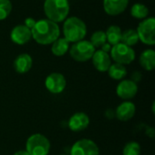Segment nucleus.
<instances>
[{
    "label": "nucleus",
    "instance_id": "4be33fe9",
    "mask_svg": "<svg viewBox=\"0 0 155 155\" xmlns=\"http://www.w3.org/2000/svg\"><path fill=\"white\" fill-rule=\"evenodd\" d=\"M130 13L133 17L139 19V20H143L146 17H148L149 9L145 5L142 3H135L134 5H132Z\"/></svg>",
    "mask_w": 155,
    "mask_h": 155
},
{
    "label": "nucleus",
    "instance_id": "a878e982",
    "mask_svg": "<svg viewBox=\"0 0 155 155\" xmlns=\"http://www.w3.org/2000/svg\"><path fill=\"white\" fill-rule=\"evenodd\" d=\"M35 23H36V20L35 19H34L33 17H27L24 21V25H25L27 28H29V29L32 30L34 28V26L35 25Z\"/></svg>",
    "mask_w": 155,
    "mask_h": 155
},
{
    "label": "nucleus",
    "instance_id": "f3484780",
    "mask_svg": "<svg viewBox=\"0 0 155 155\" xmlns=\"http://www.w3.org/2000/svg\"><path fill=\"white\" fill-rule=\"evenodd\" d=\"M141 66L146 71H153L155 68V51L152 48L145 49L139 57Z\"/></svg>",
    "mask_w": 155,
    "mask_h": 155
},
{
    "label": "nucleus",
    "instance_id": "f03ea898",
    "mask_svg": "<svg viewBox=\"0 0 155 155\" xmlns=\"http://www.w3.org/2000/svg\"><path fill=\"white\" fill-rule=\"evenodd\" d=\"M63 25L64 37L69 43H76L84 40L87 35V26L85 23L79 17H67Z\"/></svg>",
    "mask_w": 155,
    "mask_h": 155
},
{
    "label": "nucleus",
    "instance_id": "4468645a",
    "mask_svg": "<svg viewBox=\"0 0 155 155\" xmlns=\"http://www.w3.org/2000/svg\"><path fill=\"white\" fill-rule=\"evenodd\" d=\"M91 60L93 62L94 68L101 73L107 72L110 65L112 64V59L110 54L108 53L102 51L101 49L95 50Z\"/></svg>",
    "mask_w": 155,
    "mask_h": 155
},
{
    "label": "nucleus",
    "instance_id": "0eeeda50",
    "mask_svg": "<svg viewBox=\"0 0 155 155\" xmlns=\"http://www.w3.org/2000/svg\"><path fill=\"white\" fill-rule=\"evenodd\" d=\"M109 54L111 56V59L114 61V63L121 64L124 65L132 64L136 56L134 48L123 43H119L115 45H113Z\"/></svg>",
    "mask_w": 155,
    "mask_h": 155
},
{
    "label": "nucleus",
    "instance_id": "dca6fc26",
    "mask_svg": "<svg viewBox=\"0 0 155 155\" xmlns=\"http://www.w3.org/2000/svg\"><path fill=\"white\" fill-rule=\"evenodd\" d=\"M33 66V59L29 54L24 53L17 55L14 61V69L18 74H26Z\"/></svg>",
    "mask_w": 155,
    "mask_h": 155
},
{
    "label": "nucleus",
    "instance_id": "aec40b11",
    "mask_svg": "<svg viewBox=\"0 0 155 155\" xmlns=\"http://www.w3.org/2000/svg\"><path fill=\"white\" fill-rule=\"evenodd\" d=\"M107 73H108L109 77H111L112 79L121 81L126 76L127 69H126L125 65H124V64L114 63L110 65L109 69L107 70Z\"/></svg>",
    "mask_w": 155,
    "mask_h": 155
},
{
    "label": "nucleus",
    "instance_id": "20e7f679",
    "mask_svg": "<svg viewBox=\"0 0 155 155\" xmlns=\"http://www.w3.org/2000/svg\"><path fill=\"white\" fill-rule=\"evenodd\" d=\"M51 144L49 140L42 134H34L25 143V151L30 155H48Z\"/></svg>",
    "mask_w": 155,
    "mask_h": 155
},
{
    "label": "nucleus",
    "instance_id": "39448f33",
    "mask_svg": "<svg viewBox=\"0 0 155 155\" xmlns=\"http://www.w3.org/2000/svg\"><path fill=\"white\" fill-rule=\"evenodd\" d=\"M94 46L88 40H81L74 43L69 48L70 56L76 62H87L91 60L95 52Z\"/></svg>",
    "mask_w": 155,
    "mask_h": 155
},
{
    "label": "nucleus",
    "instance_id": "cd10ccee",
    "mask_svg": "<svg viewBox=\"0 0 155 155\" xmlns=\"http://www.w3.org/2000/svg\"><path fill=\"white\" fill-rule=\"evenodd\" d=\"M111 48H112V45L109 44V43H105V44H104L101 47H100V49L102 50V51H104V52H105V53H110V51H111Z\"/></svg>",
    "mask_w": 155,
    "mask_h": 155
},
{
    "label": "nucleus",
    "instance_id": "7ed1b4c3",
    "mask_svg": "<svg viewBox=\"0 0 155 155\" xmlns=\"http://www.w3.org/2000/svg\"><path fill=\"white\" fill-rule=\"evenodd\" d=\"M44 12L47 19L59 24L64 22L69 15L70 4L68 0H45Z\"/></svg>",
    "mask_w": 155,
    "mask_h": 155
},
{
    "label": "nucleus",
    "instance_id": "bb28decb",
    "mask_svg": "<svg viewBox=\"0 0 155 155\" xmlns=\"http://www.w3.org/2000/svg\"><path fill=\"white\" fill-rule=\"evenodd\" d=\"M141 78H142V74L140 72H138V71H135L134 73H133L131 80H133L134 82L137 83V81H140Z\"/></svg>",
    "mask_w": 155,
    "mask_h": 155
},
{
    "label": "nucleus",
    "instance_id": "c85d7f7f",
    "mask_svg": "<svg viewBox=\"0 0 155 155\" xmlns=\"http://www.w3.org/2000/svg\"><path fill=\"white\" fill-rule=\"evenodd\" d=\"M14 155H30L25 150H19L17 152H15Z\"/></svg>",
    "mask_w": 155,
    "mask_h": 155
},
{
    "label": "nucleus",
    "instance_id": "9d476101",
    "mask_svg": "<svg viewBox=\"0 0 155 155\" xmlns=\"http://www.w3.org/2000/svg\"><path fill=\"white\" fill-rule=\"evenodd\" d=\"M138 93L137 83L131 79H123L116 86V94L124 101L133 99Z\"/></svg>",
    "mask_w": 155,
    "mask_h": 155
},
{
    "label": "nucleus",
    "instance_id": "6ab92c4d",
    "mask_svg": "<svg viewBox=\"0 0 155 155\" xmlns=\"http://www.w3.org/2000/svg\"><path fill=\"white\" fill-rule=\"evenodd\" d=\"M122 32L123 31L120 26L115 25H110L105 31L107 43H109L112 46L121 43Z\"/></svg>",
    "mask_w": 155,
    "mask_h": 155
},
{
    "label": "nucleus",
    "instance_id": "2eb2a0df",
    "mask_svg": "<svg viewBox=\"0 0 155 155\" xmlns=\"http://www.w3.org/2000/svg\"><path fill=\"white\" fill-rule=\"evenodd\" d=\"M136 113V107L134 103L130 101H124L119 104L114 111L115 117L122 122H127L131 120Z\"/></svg>",
    "mask_w": 155,
    "mask_h": 155
},
{
    "label": "nucleus",
    "instance_id": "ddd939ff",
    "mask_svg": "<svg viewBox=\"0 0 155 155\" xmlns=\"http://www.w3.org/2000/svg\"><path fill=\"white\" fill-rule=\"evenodd\" d=\"M129 5V0H103L104 12L111 16L123 14Z\"/></svg>",
    "mask_w": 155,
    "mask_h": 155
},
{
    "label": "nucleus",
    "instance_id": "393cba45",
    "mask_svg": "<svg viewBox=\"0 0 155 155\" xmlns=\"http://www.w3.org/2000/svg\"><path fill=\"white\" fill-rule=\"evenodd\" d=\"M12 11V3L10 0H0V21L6 19Z\"/></svg>",
    "mask_w": 155,
    "mask_h": 155
},
{
    "label": "nucleus",
    "instance_id": "1a4fd4ad",
    "mask_svg": "<svg viewBox=\"0 0 155 155\" xmlns=\"http://www.w3.org/2000/svg\"><path fill=\"white\" fill-rule=\"evenodd\" d=\"M66 79L64 74L60 73H52L50 74L45 81V85L46 89L54 94H61L64 91L66 87Z\"/></svg>",
    "mask_w": 155,
    "mask_h": 155
},
{
    "label": "nucleus",
    "instance_id": "412c9836",
    "mask_svg": "<svg viewBox=\"0 0 155 155\" xmlns=\"http://www.w3.org/2000/svg\"><path fill=\"white\" fill-rule=\"evenodd\" d=\"M139 42V37L136 32V29H126L125 31L122 32L121 43L133 47Z\"/></svg>",
    "mask_w": 155,
    "mask_h": 155
},
{
    "label": "nucleus",
    "instance_id": "c756f323",
    "mask_svg": "<svg viewBox=\"0 0 155 155\" xmlns=\"http://www.w3.org/2000/svg\"><path fill=\"white\" fill-rule=\"evenodd\" d=\"M60 155H67V154H60Z\"/></svg>",
    "mask_w": 155,
    "mask_h": 155
},
{
    "label": "nucleus",
    "instance_id": "6e6552de",
    "mask_svg": "<svg viewBox=\"0 0 155 155\" xmlns=\"http://www.w3.org/2000/svg\"><path fill=\"white\" fill-rule=\"evenodd\" d=\"M98 145L90 139H81L75 142L70 150V155H99Z\"/></svg>",
    "mask_w": 155,
    "mask_h": 155
},
{
    "label": "nucleus",
    "instance_id": "5701e85b",
    "mask_svg": "<svg viewBox=\"0 0 155 155\" xmlns=\"http://www.w3.org/2000/svg\"><path fill=\"white\" fill-rule=\"evenodd\" d=\"M91 44L94 46V48H100L104 44H105L106 41V35L105 32L103 30H98L95 31L94 33H93V35H91V39H90Z\"/></svg>",
    "mask_w": 155,
    "mask_h": 155
},
{
    "label": "nucleus",
    "instance_id": "b1692460",
    "mask_svg": "<svg viewBox=\"0 0 155 155\" xmlns=\"http://www.w3.org/2000/svg\"><path fill=\"white\" fill-rule=\"evenodd\" d=\"M141 154V145L137 142L127 143L123 150V155H140Z\"/></svg>",
    "mask_w": 155,
    "mask_h": 155
},
{
    "label": "nucleus",
    "instance_id": "423d86ee",
    "mask_svg": "<svg viewBox=\"0 0 155 155\" xmlns=\"http://www.w3.org/2000/svg\"><path fill=\"white\" fill-rule=\"evenodd\" d=\"M136 32L139 37V41L146 45L153 46L155 45V18L153 16H148L142 20Z\"/></svg>",
    "mask_w": 155,
    "mask_h": 155
},
{
    "label": "nucleus",
    "instance_id": "9b49d317",
    "mask_svg": "<svg viewBox=\"0 0 155 155\" xmlns=\"http://www.w3.org/2000/svg\"><path fill=\"white\" fill-rule=\"evenodd\" d=\"M10 38L12 42L18 45H24L32 39L31 29L24 25H17L13 27L10 32Z\"/></svg>",
    "mask_w": 155,
    "mask_h": 155
},
{
    "label": "nucleus",
    "instance_id": "a211bd4d",
    "mask_svg": "<svg viewBox=\"0 0 155 155\" xmlns=\"http://www.w3.org/2000/svg\"><path fill=\"white\" fill-rule=\"evenodd\" d=\"M70 48V43L64 37L57 38L51 45V52L55 56H63L64 55Z\"/></svg>",
    "mask_w": 155,
    "mask_h": 155
},
{
    "label": "nucleus",
    "instance_id": "f257e3e1",
    "mask_svg": "<svg viewBox=\"0 0 155 155\" xmlns=\"http://www.w3.org/2000/svg\"><path fill=\"white\" fill-rule=\"evenodd\" d=\"M31 32L32 38L37 44L41 45H49L60 37L61 30L58 24L45 18L36 21L35 25Z\"/></svg>",
    "mask_w": 155,
    "mask_h": 155
},
{
    "label": "nucleus",
    "instance_id": "f8f14e48",
    "mask_svg": "<svg viewBox=\"0 0 155 155\" xmlns=\"http://www.w3.org/2000/svg\"><path fill=\"white\" fill-rule=\"evenodd\" d=\"M90 124V118L89 116L83 112H78L74 114L69 121H68V127L72 132L78 133L84 131Z\"/></svg>",
    "mask_w": 155,
    "mask_h": 155
}]
</instances>
